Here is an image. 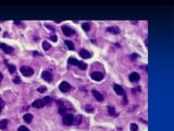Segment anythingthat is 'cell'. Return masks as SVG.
<instances>
[{
	"instance_id": "23",
	"label": "cell",
	"mask_w": 174,
	"mask_h": 131,
	"mask_svg": "<svg viewBox=\"0 0 174 131\" xmlns=\"http://www.w3.org/2000/svg\"><path fill=\"white\" fill-rule=\"evenodd\" d=\"M108 111H109V114H110L111 116H113V115L115 114V109L113 108L112 106H109V107H108Z\"/></svg>"
},
{
	"instance_id": "10",
	"label": "cell",
	"mask_w": 174,
	"mask_h": 131,
	"mask_svg": "<svg viewBox=\"0 0 174 131\" xmlns=\"http://www.w3.org/2000/svg\"><path fill=\"white\" fill-rule=\"evenodd\" d=\"M128 79H129L130 82H137L139 79H140V77H139V74H138L137 72H132V73L129 74Z\"/></svg>"
},
{
	"instance_id": "28",
	"label": "cell",
	"mask_w": 174,
	"mask_h": 131,
	"mask_svg": "<svg viewBox=\"0 0 174 131\" xmlns=\"http://www.w3.org/2000/svg\"><path fill=\"white\" fill-rule=\"evenodd\" d=\"M81 120H82V117H81V116H77V117H76V124H81Z\"/></svg>"
},
{
	"instance_id": "8",
	"label": "cell",
	"mask_w": 174,
	"mask_h": 131,
	"mask_svg": "<svg viewBox=\"0 0 174 131\" xmlns=\"http://www.w3.org/2000/svg\"><path fill=\"white\" fill-rule=\"evenodd\" d=\"M41 78L44 79L45 81H47V82H52V76H51V73L49 72V71H44L42 73H41Z\"/></svg>"
},
{
	"instance_id": "11",
	"label": "cell",
	"mask_w": 174,
	"mask_h": 131,
	"mask_svg": "<svg viewBox=\"0 0 174 131\" xmlns=\"http://www.w3.org/2000/svg\"><path fill=\"white\" fill-rule=\"evenodd\" d=\"M80 56L82 57V58L87 59V58H90V57H91V54H90L88 50H86V49H81V51H80Z\"/></svg>"
},
{
	"instance_id": "29",
	"label": "cell",
	"mask_w": 174,
	"mask_h": 131,
	"mask_svg": "<svg viewBox=\"0 0 174 131\" xmlns=\"http://www.w3.org/2000/svg\"><path fill=\"white\" fill-rule=\"evenodd\" d=\"M137 57H138V55H137V54H133L132 56H130V58H132L133 60H135V59L137 58Z\"/></svg>"
},
{
	"instance_id": "14",
	"label": "cell",
	"mask_w": 174,
	"mask_h": 131,
	"mask_svg": "<svg viewBox=\"0 0 174 131\" xmlns=\"http://www.w3.org/2000/svg\"><path fill=\"white\" fill-rule=\"evenodd\" d=\"M23 119L25 122H27V124H30L33 120V115L32 114H25V115L23 116Z\"/></svg>"
},
{
	"instance_id": "3",
	"label": "cell",
	"mask_w": 174,
	"mask_h": 131,
	"mask_svg": "<svg viewBox=\"0 0 174 131\" xmlns=\"http://www.w3.org/2000/svg\"><path fill=\"white\" fill-rule=\"evenodd\" d=\"M20 70H21V73L23 74L24 77H30V76H33V73H34V70L29 67H22Z\"/></svg>"
},
{
	"instance_id": "33",
	"label": "cell",
	"mask_w": 174,
	"mask_h": 131,
	"mask_svg": "<svg viewBox=\"0 0 174 131\" xmlns=\"http://www.w3.org/2000/svg\"><path fill=\"white\" fill-rule=\"evenodd\" d=\"M14 24H21L20 21H14Z\"/></svg>"
},
{
	"instance_id": "26",
	"label": "cell",
	"mask_w": 174,
	"mask_h": 131,
	"mask_svg": "<svg viewBox=\"0 0 174 131\" xmlns=\"http://www.w3.org/2000/svg\"><path fill=\"white\" fill-rule=\"evenodd\" d=\"M59 113H60V115H64V114H65L64 107H60V108H59Z\"/></svg>"
},
{
	"instance_id": "22",
	"label": "cell",
	"mask_w": 174,
	"mask_h": 131,
	"mask_svg": "<svg viewBox=\"0 0 174 131\" xmlns=\"http://www.w3.org/2000/svg\"><path fill=\"white\" fill-rule=\"evenodd\" d=\"M129 128H130V131H138V127L136 124H130Z\"/></svg>"
},
{
	"instance_id": "5",
	"label": "cell",
	"mask_w": 174,
	"mask_h": 131,
	"mask_svg": "<svg viewBox=\"0 0 174 131\" xmlns=\"http://www.w3.org/2000/svg\"><path fill=\"white\" fill-rule=\"evenodd\" d=\"M59 90L61 92H63V93H67V92L71 90V85H70L68 82H61L59 85Z\"/></svg>"
},
{
	"instance_id": "25",
	"label": "cell",
	"mask_w": 174,
	"mask_h": 131,
	"mask_svg": "<svg viewBox=\"0 0 174 131\" xmlns=\"http://www.w3.org/2000/svg\"><path fill=\"white\" fill-rule=\"evenodd\" d=\"M13 82H14L15 84H19V83H21V79L19 77H16V78L13 79Z\"/></svg>"
},
{
	"instance_id": "34",
	"label": "cell",
	"mask_w": 174,
	"mask_h": 131,
	"mask_svg": "<svg viewBox=\"0 0 174 131\" xmlns=\"http://www.w3.org/2000/svg\"><path fill=\"white\" fill-rule=\"evenodd\" d=\"M1 110H2V108H1V107H0V113H1Z\"/></svg>"
},
{
	"instance_id": "2",
	"label": "cell",
	"mask_w": 174,
	"mask_h": 131,
	"mask_svg": "<svg viewBox=\"0 0 174 131\" xmlns=\"http://www.w3.org/2000/svg\"><path fill=\"white\" fill-rule=\"evenodd\" d=\"M62 121L65 126H71V125L74 124V116L72 115V114H68V113L64 114Z\"/></svg>"
},
{
	"instance_id": "21",
	"label": "cell",
	"mask_w": 174,
	"mask_h": 131,
	"mask_svg": "<svg viewBox=\"0 0 174 131\" xmlns=\"http://www.w3.org/2000/svg\"><path fill=\"white\" fill-rule=\"evenodd\" d=\"M82 26H83V30L86 31V32H88V31L90 30V24L89 23H84Z\"/></svg>"
},
{
	"instance_id": "7",
	"label": "cell",
	"mask_w": 174,
	"mask_h": 131,
	"mask_svg": "<svg viewBox=\"0 0 174 131\" xmlns=\"http://www.w3.org/2000/svg\"><path fill=\"white\" fill-rule=\"evenodd\" d=\"M90 77H91V79L93 80H95V81H101L102 79H103V74L101 73V72H93L90 74Z\"/></svg>"
},
{
	"instance_id": "6",
	"label": "cell",
	"mask_w": 174,
	"mask_h": 131,
	"mask_svg": "<svg viewBox=\"0 0 174 131\" xmlns=\"http://www.w3.org/2000/svg\"><path fill=\"white\" fill-rule=\"evenodd\" d=\"M0 48H1L6 54H12L13 52V48L10 47V46H8L7 44H4V43H0Z\"/></svg>"
},
{
	"instance_id": "19",
	"label": "cell",
	"mask_w": 174,
	"mask_h": 131,
	"mask_svg": "<svg viewBox=\"0 0 174 131\" xmlns=\"http://www.w3.org/2000/svg\"><path fill=\"white\" fill-rule=\"evenodd\" d=\"M50 47H51V45H50V44L48 43V42H44V43H42V48H44L45 50L50 49Z\"/></svg>"
},
{
	"instance_id": "31",
	"label": "cell",
	"mask_w": 174,
	"mask_h": 131,
	"mask_svg": "<svg viewBox=\"0 0 174 131\" xmlns=\"http://www.w3.org/2000/svg\"><path fill=\"white\" fill-rule=\"evenodd\" d=\"M3 106H4V102H3V100H2L1 98H0V107L3 108Z\"/></svg>"
},
{
	"instance_id": "15",
	"label": "cell",
	"mask_w": 174,
	"mask_h": 131,
	"mask_svg": "<svg viewBox=\"0 0 174 131\" xmlns=\"http://www.w3.org/2000/svg\"><path fill=\"white\" fill-rule=\"evenodd\" d=\"M8 124H9V120H8V119H2V120H0V129H2V130L7 129Z\"/></svg>"
},
{
	"instance_id": "13",
	"label": "cell",
	"mask_w": 174,
	"mask_h": 131,
	"mask_svg": "<svg viewBox=\"0 0 174 131\" xmlns=\"http://www.w3.org/2000/svg\"><path fill=\"white\" fill-rule=\"evenodd\" d=\"M93 95H94V97H95L96 99L99 100V102H102V100H103V96H102V94L99 93L98 91L94 90V91H93Z\"/></svg>"
},
{
	"instance_id": "4",
	"label": "cell",
	"mask_w": 174,
	"mask_h": 131,
	"mask_svg": "<svg viewBox=\"0 0 174 131\" xmlns=\"http://www.w3.org/2000/svg\"><path fill=\"white\" fill-rule=\"evenodd\" d=\"M62 32H63V34L65 35V36H73L74 35V30H72L70 26H68V25H63L62 26Z\"/></svg>"
},
{
	"instance_id": "18",
	"label": "cell",
	"mask_w": 174,
	"mask_h": 131,
	"mask_svg": "<svg viewBox=\"0 0 174 131\" xmlns=\"http://www.w3.org/2000/svg\"><path fill=\"white\" fill-rule=\"evenodd\" d=\"M65 45H67V47L69 48V49H71V50H73V49H74V45H73V43H72V42H70V41H65Z\"/></svg>"
},
{
	"instance_id": "17",
	"label": "cell",
	"mask_w": 174,
	"mask_h": 131,
	"mask_svg": "<svg viewBox=\"0 0 174 131\" xmlns=\"http://www.w3.org/2000/svg\"><path fill=\"white\" fill-rule=\"evenodd\" d=\"M42 102H44V104H45V105H50L52 103V98L50 97V96H46V97H44Z\"/></svg>"
},
{
	"instance_id": "30",
	"label": "cell",
	"mask_w": 174,
	"mask_h": 131,
	"mask_svg": "<svg viewBox=\"0 0 174 131\" xmlns=\"http://www.w3.org/2000/svg\"><path fill=\"white\" fill-rule=\"evenodd\" d=\"M50 39H51V41H53V42H56V41H57V37L55 36V35H50Z\"/></svg>"
},
{
	"instance_id": "27",
	"label": "cell",
	"mask_w": 174,
	"mask_h": 131,
	"mask_svg": "<svg viewBox=\"0 0 174 131\" xmlns=\"http://www.w3.org/2000/svg\"><path fill=\"white\" fill-rule=\"evenodd\" d=\"M46 87L45 86H40V87H39V89H38V92H40V93H44V92H46Z\"/></svg>"
},
{
	"instance_id": "20",
	"label": "cell",
	"mask_w": 174,
	"mask_h": 131,
	"mask_svg": "<svg viewBox=\"0 0 174 131\" xmlns=\"http://www.w3.org/2000/svg\"><path fill=\"white\" fill-rule=\"evenodd\" d=\"M8 69H9V71H10V73H14L16 70L15 66H13V64H8Z\"/></svg>"
},
{
	"instance_id": "12",
	"label": "cell",
	"mask_w": 174,
	"mask_h": 131,
	"mask_svg": "<svg viewBox=\"0 0 174 131\" xmlns=\"http://www.w3.org/2000/svg\"><path fill=\"white\" fill-rule=\"evenodd\" d=\"M33 107H35V108H42L44 106H45V104H44V102H42V99H36L35 102H33Z\"/></svg>"
},
{
	"instance_id": "9",
	"label": "cell",
	"mask_w": 174,
	"mask_h": 131,
	"mask_svg": "<svg viewBox=\"0 0 174 131\" xmlns=\"http://www.w3.org/2000/svg\"><path fill=\"white\" fill-rule=\"evenodd\" d=\"M113 90L115 91L116 94H119V95H125V94H124L123 87H122L121 85H119V84H114V85H113Z\"/></svg>"
},
{
	"instance_id": "16",
	"label": "cell",
	"mask_w": 174,
	"mask_h": 131,
	"mask_svg": "<svg viewBox=\"0 0 174 131\" xmlns=\"http://www.w3.org/2000/svg\"><path fill=\"white\" fill-rule=\"evenodd\" d=\"M107 31L108 32H110V33H113V34H119L120 33V30H119L117 26H111V27H109Z\"/></svg>"
},
{
	"instance_id": "24",
	"label": "cell",
	"mask_w": 174,
	"mask_h": 131,
	"mask_svg": "<svg viewBox=\"0 0 174 131\" xmlns=\"http://www.w3.org/2000/svg\"><path fill=\"white\" fill-rule=\"evenodd\" d=\"M17 131H29V129H28V128H26L25 126H21V127H19V129H17Z\"/></svg>"
},
{
	"instance_id": "1",
	"label": "cell",
	"mask_w": 174,
	"mask_h": 131,
	"mask_svg": "<svg viewBox=\"0 0 174 131\" xmlns=\"http://www.w3.org/2000/svg\"><path fill=\"white\" fill-rule=\"evenodd\" d=\"M69 63L70 64H73V66H76V67L81 68L82 70H86L87 69V64L85 62H83V61H78L77 59L75 58H69Z\"/></svg>"
},
{
	"instance_id": "32",
	"label": "cell",
	"mask_w": 174,
	"mask_h": 131,
	"mask_svg": "<svg viewBox=\"0 0 174 131\" xmlns=\"http://www.w3.org/2000/svg\"><path fill=\"white\" fill-rule=\"evenodd\" d=\"M2 78H3V76H2V73L0 72V83H1V81H2Z\"/></svg>"
}]
</instances>
